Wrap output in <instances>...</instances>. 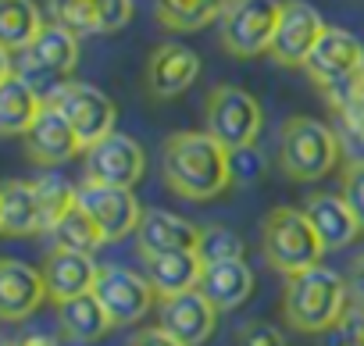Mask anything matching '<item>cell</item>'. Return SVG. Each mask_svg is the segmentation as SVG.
I'll list each match as a JSON object with an SVG mask.
<instances>
[{
    "label": "cell",
    "mask_w": 364,
    "mask_h": 346,
    "mask_svg": "<svg viewBox=\"0 0 364 346\" xmlns=\"http://www.w3.org/2000/svg\"><path fill=\"white\" fill-rule=\"evenodd\" d=\"M360 68H364V43H360L353 33L336 29V26L325 29V36L318 40L314 54H311L307 65H304L307 79H311L321 93L332 90V86H339L343 79L357 75Z\"/></svg>",
    "instance_id": "cell-13"
},
{
    "label": "cell",
    "mask_w": 364,
    "mask_h": 346,
    "mask_svg": "<svg viewBox=\"0 0 364 346\" xmlns=\"http://www.w3.org/2000/svg\"><path fill=\"white\" fill-rule=\"evenodd\" d=\"M4 65H11L29 86L54 93L58 86H65V79L79 65V36L68 26H61V22H47L43 33L22 54L4 58Z\"/></svg>",
    "instance_id": "cell-5"
},
{
    "label": "cell",
    "mask_w": 364,
    "mask_h": 346,
    "mask_svg": "<svg viewBox=\"0 0 364 346\" xmlns=\"http://www.w3.org/2000/svg\"><path fill=\"white\" fill-rule=\"evenodd\" d=\"M211 303L215 310H236L240 303L250 300L254 293V271L247 261H222V264H204V275H200V286H197Z\"/></svg>",
    "instance_id": "cell-24"
},
{
    "label": "cell",
    "mask_w": 364,
    "mask_h": 346,
    "mask_svg": "<svg viewBox=\"0 0 364 346\" xmlns=\"http://www.w3.org/2000/svg\"><path fill=\"white\" fill-rule=\"evenodd\" d=\"M339 346H364V310L350 307L339 321Z\"/></svg>",
    "instance_id": "cell-34"
},
{
    "label": "cell",
    "mask_w": 364,
    "mask_h": 346,
    "mask_svg": "<svg viewBox=\"0 0 364 346\" xmlns=\"http://www.w3.org/2000/svg\"><path fill=\"white\" fill-rule=\"evenodd\" d=\"M43 107H47V100L36 86H29L11 65L0 68V132L26 136Z\"/></svg>",
    "instance_id": "cell-21"
},
{
    "label": "cell",
    "mask_w": 364,
    "mask_h": 346,
    "mask_svg": "<svg viewBox=\"0 0 364 346\" xmlns=\"http://www.w3.org/2000/svg\"><path fill=\"white\" fill-rule=\"evenodd\" d=\"M86 153L82 139L75 136L72 121L58 111V107H43L40 118L33 121V129L26 132V157L40 168H54V164H65L72 157Z\"/></svg>",
    "instance_id": "cell-15"
},
{
    "label": "cell",
    "mask_w": 364,
    "mask_h": 346,
    "mask_svg": "<svg viewBox=\"0 0 364 346\" xmlns=\"http://www.w3.org/2000/svg\"><path fill=\"white\" fill-rule=\"evenodd\" d=\"M157 314H161V328L175 335L182 346H204L218 328V310L200 289H190L171 300H157Z\"/></svg>",
    "instance_id": "cell-14"
},
{
    "label": "cell",
    "mask_w": 364,
    "mask_h": 346,
    "mask_svg": "<svg viewBox=\"0 0 364 346\" xmlns=\"http://www.w3.org/2000/svg\"><path fill=\"white\" fill-rule=\"evenodd\" d=\"M229 0H157V22L168 33H197L211 22H222Z\"/></svg>",
    "instance_id": "cell-27"
},
{
    "label": "cell",
    "mask_w": 364,
    "mask_h": 346,
    "mask_svg": "<svg viewBox=\"0 0 364 346\" xmlns=\"http://www.w3.org/2000/svg\"><path fill=\"white\" fill-rule=\"evenodd\" d=\"M79 207L100 225V232H104L107 243L125 239L143 222V211H139L132 190L104 186V183H93V179H82L79 183Z\"/></svg>",
    "instance_id": "cell-11"
},
{
    "label": "cell",
    "mask_w": 364,
    "mask_h": 346,
    "mask_svg": "<svg viewBox=\"0 0 364 346\" xmlns=\"http://www.w3.org/2000/svg\"><path fill=\"white\" fill-rule=\"evenodd\" d=\"M282 0H229L222 15V47L232 58H257L272 50Z\"/></svg>",
    "instance_id": "cell-7"
},
{
    "label": "cell",
    "mask_w": 364,
    "mask_h": 346,
    "mask_svg": "<svg viewBox=\"0 0 364 346\" xmlns=\"http://www.w3.org/2000/svg\"><path fill=\"white\" fill-rule=\"evenodd\" d=\"M346 286H350V300H353V307L364 310V254L350 264V271H346Z\"/></svg>",
    "instance_id": "cell-35"
},
{
    "label": "cell",
    "mask_w": 364,
    "mask_h": 346,
    "mask_svg": "<svg viewBox=\"0 0 364 346\" xmlns=\"http://www.w3.org/2000/svg\"><path fill=\"white\" fill-rule=\"evenodd\" d=\"M93 296L100 300V307L107 310V318L114 321V328L143 321L154 310V303H157V293H154L150 279L139 275V271L118 268V264H104L100 268L97 286H93Z\"/></svg>",
    "instance_id": "cell-9"
},
{
    "label": "cell",
    "mask_w": 364,
    "mask_h": 346,
    "mask_svg": "<svg viewBox=\"0 0 364 346\" xmlns=\"http://www.w3.org/2000/svg\"><path fill=\"white\" fill-rule=\"evenodd\" d=\"M18 346H58L54 339H47V335H22L18 339Z\"/></svg>",
    "instance_id": "cell-37"
},
{
    "label": "cell",
    "mask_w": 364,
    "mask_h": 346,
    "mask_svg": "<svg viewBox=\"0 0 364 346\" xmlns=\"http://www.w3.org/2000/svg\"><path fill=\"white\" fill-rule=\"evenodd\" d=\"M143 271L157 293V300H171L200 286L204 261L197 250H178V254H161V257H143Z\"/></svg>",
    "instance_id": "cell-22"
},
{
    "label": "cell",
    "mask_w": 364,
    "mask_h": 346,
    "mask_svg": "<svg viewBox=\"0 0 364 346\" xmlns=\"http://www.w3.org/2000/svg\"><path fill=\"white\" fill-rule=\"evenodd\" d=\"M197 254H200L204 264L243 261V239H240V232H232V229H225V225H211V229H204Z\"/></svg>",
    "instance_id": "cell-29"
},
{
    "label": "cell",
    "mask_w": 364,
    "mask_h": 346,
    "mask_svg": "<svg viewBox=\"0 0 364 346\" xmlns=\"http://www.w3.org/2000/svg\"><path fill=\"white\" fill-rule=\"evenodd\" d=\"M54 22L68 26L75 36H93V11L90 0H50Z\"/></svg>",
    "instance_id": "cell-31"
},
{
    "label": "cell",
    "mask_w": 364,
    "mask_h": 346,
    "mask_svg": "<svg viewBox=\"0 0 364 346\" xmlns=\"http://www.w3.org/2000/svg\"><path fill=\"white\" fill-rule=\"evenodd\" d=\"M200 75V58L186 43H161L146 61V93L154 100L182 97Z\"/></svg>",
    "instance_id": "cell-16"
},
{
    "label": "cell",
    "mask_w": 364,
    "mask_h": 346,
    "mask_svg": "<svg viewBox=\"0 0 364 346\" xmlns=\"http://www.w3.org/2000/svg\"><path fill=\"white\" fill-rule=\"evenodd\" d=\"M204 229L190 218H178L171 211H143V222L136 229V247L143 257L178 254V250H197Z\"/></svg>",
    "instance_id": "cell-19"
},
{
    "label": "cell",
    "mask_w": 364,
    "mask_h": 346,
    "mask_svg": "<svg viewBox=\"0 0 364 346\" xmlns=\"http://www.w3.org/2000/svg\"><path fill=\"white\" fill-rule=\"evenodd\" d=\"M50 239H54V247L72 250V254H93V250H100V247L107 243L104 232H100V225H97L79 204H75V207L54 225Z\"/></svg>",
    "instance_id": "cell-28"
},
{
    "label": "cell",
    "mask_w": 364,
    "mask_h": 346,
    "mask_svg": "<svg viewBox=\"0 0 364 346\" xmlns=\"http://www.w3.org/2000/svg\"><path fill=\"white\" fill-rule=\"evenodd\" d=\"M43 15L33 0H0V50L4 58L22 54L40 33H43Z\"/></svg>",
    "instance_id": "cell-26"
},
{
    "label": "cell",
    "mask_w": 364,
    "mask_h": 346,
    "mask_svg": "<svg viewBox=\"0 0 364 346\" xmlns=\"http://www.w3.org/2000/svg\"><path fill=\"white\" fill-rule=\"evenodd\" d=\"M236 346H286V332L272 321H247L236 332Z\"/></svg>",
    "instance_id": "cell-33"
},
{
    "label": "cell",
    "mask_w": 364,
    "mask_h": 346,
    "mask_svg": "<svg viewBox=\"0 0 364 346\" xmlns=\"http://www.w3.org/2000/svg\"><path fill=\"white\" fill-rule=\"evenodd\" d=\"M325 22L321 15L307 4V0H286L282 15H279V29L272 40V61L282 68H304L307 58L314 54L318 40L325 36Z\"/></svg>",
    "instance_id": "cell-10"
},
{
    "label": "cell",
    "mask_w": 364,
    "mask_h": 346,
    "mask_svg": "<svg viewBox=\"0 0 364 346\" xmlns=\"http://www.w3.org/2000/svg\"><path fill=\"white\" fill-rule=\"evenodd\" d=\"M339 164V132L296 114L279 132V168L293 183H318Z\"/></svg>",
    "instance_id": "cell-4"
},
{
    "label": "cell",
    "mask_w": 364,
    "mask_h": 346,
    "mask_svg": "<svg viewBox=\"0 0 364 346\" xmlns=\"http://www.w3.org/2000/svg\"><path fill=\"white\" fill-rule=\"evenodd\" d=\"M204 121H208L204 132H211L232 153V150H247V146L257 143L264 114H261L257 97H250L247 90H240V86H215L208 93V100H204Z\"/></svg>",
    "instance_id": "cell-6"
},
{
    "label": "cell",
    "mask_w": 364,
    "mask_h": 346,
    "mask_svg": "<svg viewBox=\"0 0 364 346\" xmlns=\"http://www.w3.org/2000/svg\"><path fill=\"white\" fill-rule=\"evenodd\" d=\"M261 250H264V261L282 279L318 268L325 254L304 207H272L261 222Z\"/></svg>",
    "instance_id": "cell-3"
},
{
    "label": "cell",
    "mask_w": 364,
    "mask_h": 346,
    "mask_svg": "<svg viewBox=\"0 0 364 346\" xmlns=\"http://www.w3.org/2000/svg\"><path fill=\"white\" fill-rule=\"evenodd\" d=\"M129 346H182V342H178L175 335H168V332L157 325V328H143V332H136Z\"/></svg>",
    "instance_id": "cell-36"
},
{
    "label": "cell",
    "mask_w": 364,
    "mask_h": 346,
    "mask_svg": "<svg viewBox=\"0 0 364 346\" xmlns=\"http://www.w3.org/2000/svg\"><path fill=\"white\" fill-rule=\"evenodd\" d=\"M40 271L47 279V293H50L54 303H68V300L90 296L93 286H97V275H100V268L93 264L90 254H72V250H61V247L47 250Z\"/></svg>",
    "instance_id": "cell-18"
},
{
    "label": "cell",
    "mask_w": 364,
    "mask_h": 346,
    "mask_svg": "<svg viewBox=\"0 0 364 346\" xmlns=\"http://www.w3.org/2000/svg\"><path fill=\"white\" fill-rule=\"evenodd\" d=\"M43 300H50V293L40 268H29L15 257L0 261V318L26 321L33 310H40Z\"/></svg>",
    "instance_id": "cell-17"
},
{
    "label": "cell",
    "mask_w": 364,
    "mask_h": 346,
    "mask_svg": "<svg viewBox=\"0 0 364 346\" xmlns=\"http://www.w3.org/2000/svg\"><path fill=\"white\" fill-rule=\"evenodd\" d=\"M0 232L18 239V236H36L47 232L40 197L33 190V179H11L0 190Z\"/></svg>",
    "instance_id": "cell-23"
},
{
    "label": "cell",
    "mask_w": 364,
    "mask_h": 346,
    "mask_svg": "<svg viewBox=\"0 0 364 346\" xmlns=\"http://www.w3.org/2000/svg\"><path fill=\"white\" fill-rule=\"evenodd\" d=\"M4 346H18V339H11V342H4Z\"/></svg>",
    "instance_id": "cell-38"
},
{
    "label": "cell",
    "mask_w": 364,
    "mask_h": 346,
    "mask_svg": "<svg viewBox=\"0 0 364 346\" xmlns=\"http://www.w3.org/2000/svg\"><path fill=\"white\" fill-rule=\"evenodd\" d=\"M43 100H47L50 107H58V111L72 121V129H75V136L82 139L86 150L114 132L118 107H114V100H111L107 93H100L97 86L65 82V86H58L54 93H47Z\"/></svg>",
    "instance_id": "cell-8"
},
{
    "label": "cell",
    "mask_w": 364,
    "mask_h": 346,
    "mask_svg": "<svg viewBox=\"0 0 364 346\" xmlns=\"http://www.w3.org/2000/svg\"><path fill=\"white\" fill-rule=\"evenodd\" d=\"M143 171H146V153L129 136L111 132L107 139H100L86 150V179H93V183L132 190L143 179Z\"/></svg>",
    "instance_id": "cell-12"
},
{
    "label": "cell",
    "mask_w": 364,
    "mask_h": 346,
    "mask_svg": "<svg viewBox=\"0 0 364 346\" xmlns=\"http://www.w3.org/2000/svg\"><path fill=\"white\" fill-rule=\"evenodd\" d=\"M350 310V286L343 275H336L332 268H311L300 275L286 279L282 289V318L293 332H328L339 328V321Z\"/></svg>",
    "instance_id": "cell-2"
},
{
    "label": "cell",
    "mask_w": 364,
    "mask_h": 346,
    "mask_svg": "<svg viewBox=\"0 0 364 346\" xmlns=\"http://www.w3.org/2000/svg\"><path fill=\"white\" fill-rule=\"evenodd\" d=\"M58 325H61V335L72 339V342H100L114 321L107 318V310L100 307V300L90 293V296H79V300H68V303H58Z\"/></svg>",
    "instance_id": "cell-25"
},
{
    "label": "cell",
    "mask_w": 364,
    "mask_h": 346,
    "mask_svg": "<svg viewBox=\"0 0 364 346\" xmlns=\"http://www.w3.org/2000/svg\"><path fill=\"white\" fill-rule=\"evenodd\" d=\"M93 33H118L132 18V0H90Z\"/></svg>",
    "instance_id": "cell-30"
},
{
    "label": "cell",
    "mask_w": 364,
    "mask_h": 346,
    "mask_svg": "<svg viewBox=\"0 0 364 346\" xmlns=\"http://www.w3.org/2000/svg\"><path fill=\"white\" fill-rule=\"evenodd\" d=\"M164 186L182 200H215L222 197L232 175V153L211 132H171L161 146Z\"/></svg>",
    "instance_id": "cell-1"
},
{
    "label": "cell",
    "mask_w": 364,
    "mask_h": 346,
    "mask_svg": "<svg viewBox=\"0 0 364 346\" xmlns=\"http://www.w3.org/2000/svg\"><path fill=\"white\" fill-rule=\"evenodd\" d=\"M339 197L350 204V211L364 225V161H350L343 168V193Z\"/></svg>",
    "instance_id": "cell-32"
},
{
    "label": "cell",
    "mask_w": 364,
    "mask_h": 346,
    "mask_svg": "<svg viewBox=\"0 0 364 346\" xmlns=\"http://www.w3.org/2000/svg\"><path fill=\"white\" fill-rule=\"evenodd\" d=\"M304 215L311 218L318 239L325 250H343L364 236V225L350 211V204L336 193H311L304 197Z\"/></svg>",
    "instance_id": "cell-20"
}]
</instances>
